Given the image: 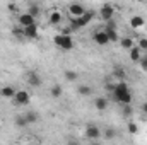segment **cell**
Listing matches in <instances>:
<instances>
[{
	"label": "cell",
	"instance_id": "f1b7e54d",
	"mask_svg": "<svg viewBox=\"0 0 147 145\" xmlns=\"http://www.w3.org/2000/svg\"><path fill=\"white\" fill-rule=\"evenodd\" d=\"M139 65H140V68H142L144 72H147V53L142 55V58L139 60Z\"/></svg>",
	"mask_w": 147,
	"mask_h": 145
},
{
	"label": "cell",
	"instance_id": "6da1fadb",
	"mask_svg": "<svg viewBox=\"0 0 147 145\" xmlns=\"http://www.w3.org/2000/svg\"><path fill=\"white\" fill-rule=\"evenodd\" d=\"M111 94H113V99H115L118 104L130 106V103H132V91H130V87H128L127 82H123V80L116 82V84L111 87Z\"/></svg>",
	"mask_w": 147,
	"mask_h": 145
},
{
	"label": "cell",
	"instance_id": "7c38bea8",
	"mask_svg": "<svg viewBox=\"0 0 147 145\" xmlns=\"http://www.w3.org/2000/svg\"><path fill=\"white\" fill-rule=\"evenodd\" d=\"M69 12L72 17H82L86 14V7L82 3H70L69 5Z\"/></svg>",
	"mask_w": 147,
	"mask_h": 145
},
{
	"label": "cell",
	"instance_id": "30bf717a",
	"mask_svg": "<svg viewBox=\"0 0 147 145\" xmlns=\"http://www.w3.org/2000/svg\"><path fill=\"white\" fill-rule=\"evenodd\" d=\"M26 80H28V84H29L31 87H39V85L43 84V79H41V75H39L36 70H33V72L28 73Z\"/></svg>",
	"mask_w": 147,
	"mask_h": 145
},
{
	"label": "cell",
	"instance_id": "d4e9b609",
	"mask_svg": "<svg viewBox=\"0 0 147 145\" xmlns=\"http://www.w3.org/2000/svg\"><path fill=\"white\" fill-rule=\"evenodd\" d=\"M137 46L140 48V51H142V53H147V36H140V38H139Z\"/></svg>",
	"mask_w": 147,
	"mask_h": 145
},
{
	"label": "cell",
	"instance_id": "44dd1931",
	"mask_svg": "<svg viewBox=\"0 0 147 145\" xmlns=\"http://www.w3.org/2000/svg\"><path fill=\"white\" fill-rule=\"evenodd\" d=\"M14 123H16V126H19V128H26V126H28V119H26L24 114H17V116L14 118Z\"/></svg>",
	"mask_w": 147,
	"mask_h": 145
},
{
	"label": "cell",
	"instance_id": "4fadbf2b",
	"mask_svg": "<svg viewBox=\"0 0 147 145\" xmlns=\"http://www.w3.org/2000/svg\"><path fill=\"white\" fill-rule=\"evenodd\" d=\"M16 92H17V91H16L12 85H3V87L0 89V96H2V97H5V99H14Z\"/></svg>",
	"mask_w": 147,
	"mask_h": 145
},
{
	"label": "cell",
	"instance_id": "4dcf8cb0",
	"mask_svg": "<svg viewBox=\"0 0 147 145\" xmlns=\"http://www.w3.org/2000/svg\"><path fill=\"white\" fill-rule=\"evenodd\" d=\"M142 111L147 114V103H144V104H142Z\"/></svg>",
	"mask_w": 147,
	"mask_h": 145
},
{
	"label": "cell",
	"instance_id": "2e32d148",
	"mask_svg": "<svg viewBox=\"0 0 147 145\" xmlns=\"http://www.w3.org/2000/svg\"><path fill=\"white\" fill-rule=\"evenodd\" d=\"M108 104H110V103H108V99H106V97H103V96L94 99V108L98 109V111H106V109H108Z\"/></svg>",
	"mask_w": 147,
	"mask_h": 145
},
{
	"label": "cell",
	"instance_id": "9c48e42d",
	"mask_svg": "<svg viewBox=\"0 0 147 145\" xmlns=\"http://www.w3.org/2000/svg\"><path fill=\"white\" fill-rule=\"evenodd\" d=\"M62 19H63V15H62L60 10H57V9L50 10V14H48V24H51V26H60Z\"/></svg>",
	"mask_w": 147,
	"mask_h": 145
},
{
	"label": "cell",
	"instance_id": "3957f363",
	"mask_svg": "<svg viewBox=\"0 0 147 145\" xmlns=\"http://www.w3.org/2000/svg\"><path fill=\"white\" fill-rule=\"evenodd\" d=\"M53 41H55V44H57L60 50H63V51H70V50H74V46H75V43H74V38L70 36L69 33L57 34V36L53 38Z\"/></svg>",
	"mask_w": 147,
	"mask_h": 145
},
{
	"label": "cell",
	"instance_id": "7402d4cb",
	"mask_svg": "<svg viewBox=\"0 0 147 145\" xmlns=\"http://www.w3.org/2000/svg\"><path fill=\"white\" fill-rule=\"evenodd\" d=\"M106 34H108V39L110 43H120V36H118V31L116 29H105Z\"/></svg>",
	"mask_w": 147,
	"mask_h": 145
},
{
	"label": "cell",
	"instance_id": "7a4b0ae2",
	"mask_svg": "<svg viewBox=\"0 0 147 145\" xmlns=\"http://www.w3.org/2000/svg\"><path fill=\"white\" fill-rule=\"evenodd\" d=\"M92 17H94V12L92 10H86V14L82 15V17H70V31H79V29H82V28H86L91 21H92Z\"/></svg>",
	"mask_w": 147,
	"mask_h": 145
},
{
	"label": "cell",
	"instance_id": "603a6c76",
	"mask_svg": "<svg viewBox=\"0 0 147 145\" xmlns=\"http://www.w3.org/2000/svg\"><path fill=\"white\" fill-rule=\"evenodd\" d=\"M63 75H65V80H67V82H75V80L79 79V73L74 72V70H65Z\"/></svg>",
	"mask_w": 147,
	"mask_h": 145
},
{
	"label": "cell",
	"instance_id": "d6986e66",
	"mask_svg": "<svg viewBox=\"0 0 147 145\" xmlns=\"http://www.w3.org/2000/svg\"><path fill=\"white\" fill-rule=\"evenodd\" d=\"M79 96H82V97H87V96H92V87L91 85H86V84H82V85H79Z\"/></svg>",
	"mask_w": 147,
	"mask_h": 145
},
{
	"label": "cell",
	"instance_id": "9a60e30c",
	"mask_svg": "<svg viewBox=\"0 0 147 145\" xmlns=\"http://www.w3.org/2000/svg\"><path fill=\"white\" fill-rule=\"evenodd\" d=\"M128 55H130V60H132V62L139 63V60L142 58V55H144V53H142V51H140V48H139V46L135 44V46H134L132 50H128Z\"/></svg>",
	"mask_w": 147,
	"mask_h": 145
},
{
	"label": "cell",
	"instance_id": "83f0119b",
	"mask_svg": "<svg viewBox=\"0 0 147 145\" xmlns=\"http://www.w3.org/2000/svg\"><path fill=\"white\" fill-rule=\"evenodd\" d=\"M137 132H139V126H137V123L130 121V123H128V133H130V135H137Z\"/></svg>",
	"mask_w": 147,
	"mask_h": 145
},
{
	"label": "cell",
	"instance_id": "277c9868",
	"mask_svg": "<svg viewBox=\"0 0 147 145\" xmlns=\"http://www.w3.org/2000/svg\"><path fill=\"white\" fill-rule=\"evenodd\" d=\"M14 104L16 106H28L29 103H31V94L28 92V91H24V89H19L17 92H16V96H14Z\"/></svg>",
	"mask_w": 147,
	"mask_h": 145
},
{
	"label": "cell",
	"instance_id": "52a82bcc",
	"mask_svg": "<svg viewBox=\"0 0 147 145\" xmlns=\"http://www.w3.org/2000/svg\"><path fill=\"white\" fill-rule=\"evenodd\" d=\"M86 137L89 138V140H98V138H101V130H99V126H96L94 123H89L87 126H86Z\"/></svg>",
	"mask_w": 147,
	"mask_h": 145
},
{
	"label": "cell",
	"instance_id": "484cf974",
	"mask_svg": "<svg viewBox=\"0 0 147 145\" xmlns=\"http://www.w3.org/2000/svg\"><path fill=\"white\" fill-rule=\"evenodd\" d=\"M103 137H105L106 140H113V138L116 137V130H115V128H106V130L103 132Z\"/></svg>",
	"mask_w": 147,
	"mask_h": 145
},
{
	"label": "cell",
	"instance_id": "8fae6325",
	"mask_svg": "<svg viewBox=\"0 0 147 145\" xmlns=\"http://www.w3.org/2000/svg\"><path fill=\"white\" fill-rule=\"evenodd\" d=\"M128 24H130V28H132V29H142V28L146 26V19H144L142 15L135 14V15H132V17H130Z\"/></svg>",
	"mask_w": 147,
	"mask_h": 145
},
{
	"label": "cell",
	"instance_id": "ffe728a7",
	"mask_svg": "<svg viewBox=\"0 0 147 145\" xmlns=\"http://www.w3.org/2000/svg\"><path fill=\"white\" fill-rule=\"evenodd\" d=\"M62 94H63V87H62L60 84H55V85L51 87V91H50V96H51L53 99H58Z\"/></svg>",
	"mask_w": 147,
	"mask_h": 145
},
{
	"label": "cell",
	"instance_id": "8992f818",
	"mask_svg": "<svg viewBox=\"0 0 147 145\" xmlns=\"http://www.w3.org/2000/svg\"><path fill=\"white\" fill-rule=\"evenodd\" d=\"M99 15H101V19L105 21V22H110L115 19V7L111 5V3H105V5H101V9H99Z\"/></svg>",
	"mask_w": 147,
	"mask_h": 145
},
{
	"label": "cell",
	"instance_id": "e0dca14e",
	"mask_svg": "<svg viewBox=\"0 0 147 145\" xmlns=\"http://www.w3.org/2000/svg\"><path fill=\"white\" fill-rule=\"evenodd\" d=\"M24 116H26V119H28V125H34V123H38V119H39L38 113H36V111H33V109L26 111V113H24Z\"/></svg>",
	"mask_w": 147,
	"mask_h": 145
},
{
	"label": "cell",
	"instance_id": "ac0fdd59",
	"mask_svg": "<svg viewBox=\"0 0 147 145\" xmlns=\"http://www.w3.org/2000/svg\"><path fill=\"white\" fill-rule=\"evenodd\" d=\"M120 46H121L123 50H132V48L135 46V43H134V39H132L130 36L120 38Z\"/></svg>",
	"mask_w": 147,
	"mask_h": 145
},
{
	"label": "cell",
	"instance_id": "f546056e",
	"mask_svg": "<svg viewBox=\"0 0 147 145\" xmlns=\"http://www.w3.org/2000/svg\"><path fill=\"white\" fill-rule=\"evenodd\" d=\"M67 145H79V142H77V140H69V144Z\"/></svg>",
	"mask_w": 147,
	"mask_h": 145
},
{
	"label": "cell",
	"instance_id": "cb8c5ba5",
	"mask_svg": "<svg viewBox=\"0 0 147 145\" xmlns=\"http://www.w3.org/2000/svg\"><path fill=\"white\" fill-rule=\"evenodd\" d=\"M39 12H41V9H39V5H38V3H29L28 14H31L33 17H36V15H39Z\"/></svg>",
	"mask_w": 147,
	"mask_h": 145
},
{
	"label": "cell",
	"instance_id": "ba28073f",
	"mask_svg": "<svg viewBox=\"0 0 147 145\" xmlns=\"http://www.w3.org/2000/svg\"><path fill=\"white\" fill-rule=\"evenodd\" d=\"M92 39H94V43H96V44H99V46H106V44L110 43L108 34H106V31H105V29L96 31V33H94V36H92Z\"/></svg>",
	"mask_w": 147,
	"mask_h": 145
},
{
	"label": "cell",
	"instance_id": "5bb4252c",
	"mask_svg": "<svg viewBox=\"0 0 147 145\" xmlns=\"http://www.w3.org/2000/svg\"><path fill=\"white\" fill-rule=\"evenodd\" d=\"M24 38H26V39H31V41H34V39L38 38V24L26 28V29H24Z\"/></svg>",
	"mask_w": 147,
	"mask_h": 145
},
{
	"label": "cell",
	"instance_id": "5b68a950",
	"mask_svg": "<svg viewBox=\"0 0 147 145\" xmlns=\"http://www.w3.org/2000/svg\"><path fill=\"white\" fill-rule=\"evenodd\" d=\"M17 24H19V28L26 29V28L36 24V17H33V15L28 14V12H19V14H17Z\"/></svg>",
	"mask_w": 147,
	"mask_h": 145
},
{
	"label": "cell",
	"instance_id": "4316f807",
	"mask_svg": "<svg viewBox=\"0 0 147 145\" xmlns=\"http://www.w3.org/2000/svg\"><path fill=\"white\" fill-rule=\"evenodd\" d=\"M12 34L17 38V39H26V38H24V29H22V28H14V29H12Z\"/></svg>",
	"mask_w": 147,
	"mask_h": 145
}]
</instances>
